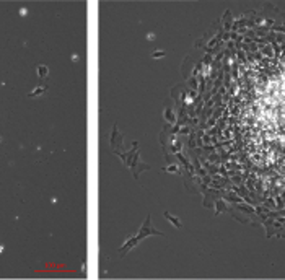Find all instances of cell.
<instances>
[{"mask_svg": "<svg viewBox=\"0 0 285 280\" xmlns=\"http://www.w3.org/2000/svg\"><path fill=\"white\" fill-rule=\"evenodd\" d=\"M196 99L194 144L217 181L238 186L253 207L285 209V33L244 34L209 60Z\"/></svg>", "mask_w": 285, "mask_h": 280, "instance_id": "1", "label": "cell"}]
</instances>
